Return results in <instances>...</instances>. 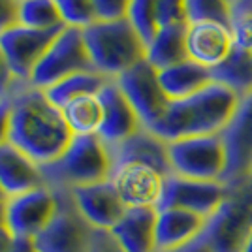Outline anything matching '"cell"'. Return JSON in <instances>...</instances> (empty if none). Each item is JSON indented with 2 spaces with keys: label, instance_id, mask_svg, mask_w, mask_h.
<instances>
[{
  "label": "cell",
  "instance_id": "obj_13",
  "mask_svg": "<svg viewBox=\"0 0 252 252\" xmlns=\"http://www.w3.org/2000/svg\"><path fill=\"white\" fill-rule=\"evenodd\" d=\"M63 31L64 27L51 29V31H38V29H29L17 23L6 32H2L0 49L10 64L13 75L17 79L29 81L36 64L43 57V53L49 49V45Z\"/></svg>",
  "mask_w": 252,
  "mask_h": 252
},
{
  "label": "cell",
  "instance_id": "obj_27",
  "mask_svg": "<svg viewBox=\"0 0 252 252\" xmlns=\"http://www.w3.org/2000/svg\"><path fill=\"white\" fill-rule=\"evenodd\" d=\"M17 23L38 31H51V29L66 27L61 17L57 0H21Z\"/></svg>",
  "mask_w": 252,
  "mask_h": 252
},
{
  "label": "cell",
  "instance_id": "obj_24",
  "mask_svg": "<svg viewBox=\"0 0 252 252\" xmlns=\"http://www.w3.org/2000/svg\"><path fill=\"white\" fill-rule=\"evenodd\" d=\"M215 83L230 89L239 100L252 94V53L235 45L217 68L211 70Z\"/></svg>",
  "mask_w": 252,
  "mask_h": 252
},
{
  "label": "cell",
  "instance_id": "obj_12",
  "mask_svg": "<svg viewBox=\"0 0 252 252\" xmlns=\"http://www.w3.org/2000/svg\"><path fill=\"white\" fill-rule=\"evenodd\" d=\"M59 207L57 190L38 187L6 201V228L15 237L34 239L51 222Z\"/></svg>",
  "mask_w": 252,
  "mask_h": 252
},
{
  "label": "cell",
  "instance_id": "obj_8",
  "mask_svg": "<svg viewBox=\"0 0 252 252\" xmlns=\"http://www.w3.org/2000/svg\"><path fill=\"white\" fill-rule=\"evenodd\" d=\"M59 207L51 222L36 237L38 252H89L94 228L75 207L70 190H57Z\"/></svg>",
  "mask_w": 252,
  "mask_h": 252
},
{
  "label": "cell",
  "instance_id": "obj_22",
  "mask_svg": "<svg viewBox=\"0 0 252 252\" xmlns=\"http://www.w3.org/2000/svg\"><path fill=\"white\" fill-rule=\"evenodd\" d=\"M187 27L189 23H173L158 27L157 34L147 43L145 61L153 68L166 70L169 66H175L189 61L187 55Z\"/></svg>",
  "mask_w": 252,
  "mask_h": 252
},
{
  "label": "cell",
  "instance_id": "obj_17",
  "mask_svg": "<svg viewBox=\"0 0 252 252\" xmlns=\"http://www.w3.org/2000/svg\"><path fill=\"white\" fill-rule=\"evenodd\" d=\"M70 192L75 207L94 230L111 231L126 211V205L109 181L79 187Z\"/></svg>",
  "mask_w": 252,
  "mask_h": 252
},
{
  "label": "cell",
  "instance_id": "obj_33",
  "mask_svg": "<svg viewBox=\"0 0 252 252\" xmlns=\"http://www.w3.org/2000/svg\"><path fill=\"white\" fill-rule=\"evenodd\" d=\"M233 38H235V45H239L243 49L252 53V13H239L233 15Z\"/></svg>",
  "mask_w": 252,
  "mask_h": 252
},
{
  "label": "cell",
  "instance_id": "obj_23",
  "mask_svg": "<svg viewBox=\"0 0 252 252\" xmlns=\"http://www.w3.org/2000/svg\"><path fill=\"white\" fill-rule=\"evenodd\" d=\"M158 79H160V85L169 98V102L189 98L213 83L211 70L192 63V61H185L175 66H169L166 70H160Z\"/></svg>",
  "mask_w": 252,
  "mask_h": 252
},
{
  "label": "cell",
  "instance_id": "obj_15",
  "mask_svg": "<svg viewBox=\"0 0 252 252\" xmlns=\"http://www.w3.org/2000/svg\"><path fill=\"white\" fill-rule=\"evenodd\" d=\"M98 98L104 107V119H102V126L96 136L109 149L117 147L119 143L137 134L141 128H145L141 119L134 111V107L130 105L123 91L119 89L115 79H109L102 87Z\"/></svg>",
  "mask_w": 252,
  "mask_h": 252
},
{
  "label": "cell",
  "instance_id": "obj_46",
  "mask_svg": "<svg viewBox=\"0 0 252 252\" xmlns=\"http://www.w3.org/2000/svg\"><path fill=\"white\" fill-rule=\"evenodd\" d=\"M251 177H252V171H251Z\"/></svg>",
  "mask_w": 252,
  "mask_h": 252
},
{
  "label": "cell",
  "instance_id": "obj_37",
  "mask_svg": "<svg viewBox=\"0 0 252 252\" xmlns=\"http://www.w3.org/2000/svg\"><path fill=\"white\" fill-rule=\"evenodd\" d=\"M10 126H11V102L10 98L0 100V145L10 141Z\"/></svg>",
  "mask_w": 252,
  "mask_h": 252
},
{
  "label": "cell",
  "instance_id": "obj_11",
  "mask_svg": "<svg viewBox=\"0 0 252 252\" xmlns=\"http://www.w3.org/2000/svg\"><path fill=\"white\" fill-rule=\"evenodd\" d=\"M220 137L226 149V173L222 183L235 185L249 179L252 171V94L239 100Z\"/></svg>",
  "mask_w": 252,
  "mask_h": 252
},
{
  "label": "cell",
  "instance_id": "obj_14",
  "mask_svg": "<svg viewBox=\"0 0 252 252\" xmlns=\"http://www.w3.org/2000/svg\"><path fill=\"white\" fill-rule=\"evenodd\" d=\"M166 177L141 162H125L111 169L109 183L126 207H158Z\"/></svg>",
  "mask_w": 252,
  "mask_h": 252
},
{
  "label": "cell",
  "instance_id": "obj_43",
  "mask_svg": "<svg viewBox=\"0 0 252 252\" xmlns=\"http://www.w3.org/2000/svg\"><path fill=\"white\" fill-rule=\"evenodd\" d=\"M241 252H252V233H251V237H249V241L245 243V247H243Z\"/></svg>",
  "mask_w": 252,
  "mask_h": 252
},
{
  "label": "cell",
  "instance_id": "obj_31",
  "mask_svg": "<svg viewBox=\"0 0 252 252\" xmlns=\"http://www.w3.org/2000/svg\"><path fill=\"white\" fill-rule=\"evenodd\" d=\"M157 23L158 27L187 23V0H158Z\"/></svg>",
  "mask_w": 252,
  "mask_h": 252
},
{
  "label": "cell",
  "instance_id": "obj_47",
  "mask_svg": "<svg viewBox=\"0 0 252 252\" xmlns=\"http://www.w3.org/2000/svg\"><path fill=\"white\" fill-rule=\"evenodd\" d=\"M19 2H21V0H19Z\"/></svg>",
  "mask_w": 252,
  "mask_h": 252
},
{
  "label": "cell",
  "instance_id": "obj_28",
  "mask_svg": "<svg viewBox=\"0 0 252 252\" xmlns=\"http://www.w3.org/2000/svg\"><path fill=\"white\" fill-rule=\"evenodd\" d=\"M215 21L233 25V6L228 0H187V23Z\"/></svg>",
  "mask_w": 252,
  "mask_h": 252
},
{
  "label": "cell",
  "instance_id": "obj_39",
  "mask_svg": "<svg viewBox=\"0 0 252 252\" xmlns=\"http://www.w3.org/2000/svg\"><path fill=\"white\" fill-rule=\"evenodd\" d=\"M13 243H15V235L6 226H2L0 228V252H11Z\"/></svg>",
  "mask_w": 252,
  "mask_h": 252
},
{
  "label": "cell",
  "instance_id": "obj_7",
  "mask_svg": "<svg viewBox=\"0 0 252 252\" xmlns=\"http://www.w3.org/2000/svg\"><path fill=\"white\" fill-rule=\"evenodd\" d=\"M89 70H94V66L91 63V57L85 45L83 31L64 27V31L55 38L49 49L43 53L40 63L36 64L29 81L34 87L45 91L68 75Z\"/></svg>",
  "mask_w": 252,
  "mask_h": 252
},
{
  "label": "cell",
  "instance_id": "obj_3",
  "mask_svg": "<svg viewBox=\"0 0 252 252\" xmlns=\"http://www.w3.org/2000/svg\"><path fill=\"white\" fill-rule=\"evenodd\" d=\"M113 160L98 136H74L63 155L40 166L43 185L53 190H74L109 181Z\"/></svg>",
  "mask_w": 252,
  "mask_h": 252
},
{
  "label": "cell",
  "instance_id": "obj_2",
  "mask_svg": "<svg viewBox=\"0 0 252 252\" xmlns=\"http://www.w3.org/2000/svg\"><path fill=\"white\" fill-rule=\"evenodd\" d=\"M237 104L239 98L230 89L213 81L196 94L169 102L162 119L147 130L168 143L183 137L215 136L230 123Z\"/></svg>",
  "mask_w": 252,
  "mask_h": 252
},
{
  "label": "cell",
  "instance_id": "obj_36",
  "mask_svg": "<svg viewBox=\"0 0 252 252\" xmlns=\"http://www.w3.org/2000/svg\"><path fill=\"white\" fill-rule=\"evenodd\" d=\"M15 79H17V77L13 75L10 64H8L4 53L0 49V100H4V98L10 96L11 89H13V85H15Z\"/></svg>",
  "mask_w": 252,
  "mask_h": 252
},
{
  "label": "cell",
  "instance_id": "obj_45",
  "mask_svg": "<svg viewBox=\"0 0 252 252\" xmlns=\"http://www.w3.org/2000/svg\"><path fill=\"white\" fill-rule=\"evenodd\" d=\"M228 2H230L231 6H233V8H235V6H237V4H239V2H241V0H228Z\"/></svg>",
  "mask_w": 252,
  "mask_h": 252
},
{
  "label": "cell",
  "instance_id": "obj_16",
  "mask_svg": "<svg viewBox=\"0 0 252 252\" xmlns=\"http://www.w3.org/2000/svg\"><path fill=\"white\" fill-rule=\"evenodd\" d=\"M235 47L233 31L228 25L215 21L189 23L187 27V55L189 61L200 64L207 70L219 64Z\"/></svg>",
  "mask_w": 252,
  "mask_h": 252
},
{
  "label": "cell",
  "instance_id": "obj_29",
  "mask_svg": "<svg viewBox=\"0 0 252 252\" xmlns=\"http://www.w3.org/2000/svg\"><path fill=\"white\" fill-rule=\"evenodd\" d=\"M57 6L66 27L83 31L98 21L93 0H57Z\"/></svg>",
  "mask_w": 252,
  "mask_h": 252
},
{
  "label": "cell",
  "instance_id": "obj_20",
  "mask_svg": "<svg viewBox=\"0 0 252 252\" xmlns=\"http://www.w3.org/2000/svg\"><path fill=\"white\" fill-rule=\"evenodd\" d=\"M43 185L40 166L21 149L6 141L0 145V187L8 198L25 194Z\"/></svg>",
  "mask_w": 252,
  "mask_h": 252
},
{
  "label": "cell",
  "instance_id": "obj_21",
  "mask_svg": "<svg viewBox=\"0 0 252 252\" xmlns=\"http://www.w3.org/2000/svg\"><path fill=\"white\" fill-rule=\"evenodd\" d=\"M155 241L158 251H171L201 237L205 220L200 215L185 209H157Z\"/></svg>",
  "mask_w": 252,
  "mask_h": 252
},
{
  "label": "cell",
  "instance_id": "obj_19",
  "mask_svg": "<svg viewBox=\"0 0 252 252\" xmlns=\"http://www.w3.org/2000/svg\"><path fill=\"white\" fill-rule=\"evenodd\" d=\"M157 215L155 207H126L111 235L125 252H157Z\"/></svg>",
  "mask_w": 252,
  "mask_h": 252
},
{
  "label": "cell",
  "instance_id": "obj_30",
  "mask_svg": "<svg viewBox=\"0 0 252 252\" xmlns=\"http://www.w3.org/2000/svg\"><path fill=\"white\" fill-rule=\"evenodd\" d=\"M157 6L158 0H132V4H130L128 19L136 27V31L145 40V43L151 42L158 31Z\"/></svg>",
  "mask_w": 252,
  "mask_h": 252
},
{
  "label": "cell",
  "instance_id": "obj_6",
  "mask_svg": "<svg viewBox=\"0 0 252 252\" xmlns=\"http://www.w3.org/2000/svg\"><path fill=\"white\" fill-rule=\"evenodd\" d=\"M171 175L220 181L226 173V149L220 134L183 137L168 143Z\"/></svg>",
  "mask_w": 252,
  "mask_h": 252
},
{
  "label": "cell",
  "instance_id": "obj_35",
  "mask_svg": "<svg viewBox=\"0 0 252 252\" xmlns=\"http://www.w3.org/2000/svg\"><path fill=\"white\" fill-rule=\"evenodd\" d=\"M19 0H0V34L17 25Z\"/></svg>",
  "mask_w": 252,
  "mask_h": 252
},
{
  "label": "cell",
  "instance_id": "obj_4",
  "mask_svg": "<svg viewBox=\"0 0 252 252\" xmlns=\"http://www.w3.org/2000/svg\"><path fill=\"white\" fill-rule=\"evenodd\" d=\"M83 38L94 70L107 79H117L147 53V43L130 19L96 21L83 29Z\"/></svg>",
  "mask_w": 252,
  "mask_h": 252
},
{
  "label": "cell",
  "instance_id": "obj_5",
  "mask_svg": "<svg viewBox=\"0 0 252 252\" xmlns=\"http://www.w3.org/2000/svg\"><path fill=\"white\" fill-rule=\"evenodd\" d=\"M252 233V177L228 185L219 209L205 220L201 239L211 252H241Z\"/></svg>",
  "mask_w": 252,
  "mask_h": 252
},
{
  "label": "cell",
  "instance_id": "obj_18",
  "mask_svg": "<svg viewBox=\"0 0 252 252\" xmlns=\"http://www.w3.org/2000/svg\"><path fill=\"white\" fill-rule=\"evenodd\" d=\"M109 153H111L113 166L125 164V162H141L158 169L164 177L171 175L168 141H164L162 137H158L147 128H141L137 134L128 137L126 141L119 143L117 147H111Z\"/></svg>",
  "mask_w": 252,
  "mask_h": 252
},
{
  "label": "cell",
  "instance_id": "obj_25",
  "mask_svg": "<svg viewBox=\"0 0 252 252\" xmlns=\"http://www.w3.org/2000/svg\"><path fill=\"white\" fill-rule=\"evenodd\" d=\"M61 111L74 136H96L104 119V107L98 94L79 96L63 105Z\"/></svg>",
  "mask_w": 252,
  "mask_h": 252
},
{
  "label": "cell",
  "instance_id": "obj_1",
  "mask_svg": "<svg viewBox=\"0 0 252 252\" xmlns=\"http://www.w3.org/2000/svg\"><path fill=\"white\" fill-rule=\"evenodd\" d=\"M10 143L21 149L38 166L49 164L63 155L74 139L63 111L47 98L45 91L31 81L15 79L10 93Z\"/></svg>",
  "mask_w": 252,
  "mask_h": 252
},
{
  "label": "cell",
  "instance_id": "obj_44",
  "mask_svg": "<svg viewBox=\"0 0 252 252\" xmlns=\"http://www.w3.org/2000/svg\"><path fill=\"white\" fill-rule=\"evenodd\" d=\"M8 200V196H6V192L2 190V187H0V201H6Z\"/></svg>",
  "mask_w": 252,
  "mask_h": 252
},
{
  "label": "cell",
  "instance_id": "obj_40",
  "mask_svg": "<svg viewBox=\"0 0 252 252\" xmlns=\"http://www.w3.org/2000/svg\"><path fill=\"white\" fill-rule=\"evenodd\" d=\"M11 252H38V249H36L34 239H29V237H15V243H13Z\"/></svg>",
  "mask_w": 252,
  "mask_h": 252
},
{
  "label": "cell",
  "instance_id": "obj_32",
  "mask_svg": "<svg viewBox=\"0 0 252 252\" xmlns=\"http://www.w3.org/2000/svg\"><path fill=\"white\" fill-rule=\"evenodd\" d=\"M98 21H117L128 19L132 0H93Z\"/></svg>",
  "mask_w": 252,
  "mask_h": 252
},
{
  "label": "cell",
  "instance_id": "obj_38",
  "mask_svg": "<svg viewBox=\"0 0 252 252\" xmlns=\"http://www.w3.org/2000/svg\"><path fill=\"white\" fill-rule=\"evenodd\" d=\"M158 252H211V249L207 247V243L203 241L201 237L194 239L189 245H183V247H177V249H171V251H158Z\"/></svg>",
  "mask_w": 252,
  "mask_h": 252
},
{
  "label": "cell",
  "instance_id": "obj_34",
  "mask_svg": "<svg viewBox=\"0 0 252 252\" xmlns=\"http://www.w3.org/2000/svg\"><path fill=\"white\" fill-rule=\"evenodd\" d=\"M89 252H125L115 237L111 235V231L105 230H94L93 231V239H91V247Z\"/></svg>",
  "mask_w": 252,
  "mask_h": 252
},
{
  "label": "cell",
  "instance_id": "obj_41",
  "mask_svg": "<svg viewBox=\"0 0 252 252\" xmlns=\"http://www.w3.org/2000/svg\"><path fill=\"white\" fill-rule=\"evenodd\" d=\"M239 13H252V0H241L233 8V15H239Z\"/></svg>",
  "mask_w": 252,
  "mask_h": 252
},
{
  "label": "cell",
  "instance_id": "obj_10",
  "mask_svg": "<svg viewBox=\"0 0 252 252\" xmlns=\"http://www.w3.org/2000/svg\"><path fill=\"white\" fill-rule=\"evenodd\" d=\"M228 194V185L220 181H198L169 175L157 209H185L209 219Z\"/></svg>",
  "mask_w": 252,
  "mask_h": 252
},
{
  "label": "cell",
  "instance_id": "obj_26",
  "mask_svg": "<svg viewBox=\"0 0 252 252\" xmlns=\"http://www.w3.org/2000/svg\"><path fill=\"white\" fill-rule=\"evenodd\" d=\"M107 81H109L107 77H104V75L94 72V70L79 72V74L68 75V77H64L63 81H59V83H55L49 89H45V94H47V98L51 100L53 104L61 109L63 105H66L68 102L75 100V98H79V96L98 94Z\"/></svg>",
  "mask_w": 252,
  "mask_h": 252
},
{
  "label": "cell",
  "instance_id": "obj_42",
  "mask_svg": "<svg viewBox=\"0 0 252 252\" xmlns=\"http://www.w3.org/2000/svg\"><path fill=\"white\" fill-rule=\"evenodd\" d=\"M6 201H0V228L6 226Z\"/></svg>",
  "mask_w": 252,
  "mask_h": 252
},
{
  "label": "cell",
  "instance_id": "obj_9",
  "mask_svg": "<svg viewBox=\"0 0 252 252\" xmlns=\"http://www.w3.org/2000/svg\"><path fill=\"white\" fill-rule=\"evenodd\" d=\"M115 81L145 128L155 126L166 113L169 98L160 85L158 70L145 59L119 75Z\"/></svg>",
  "mask_w": 252,
  "mask_h": 252
}]
</instances>
